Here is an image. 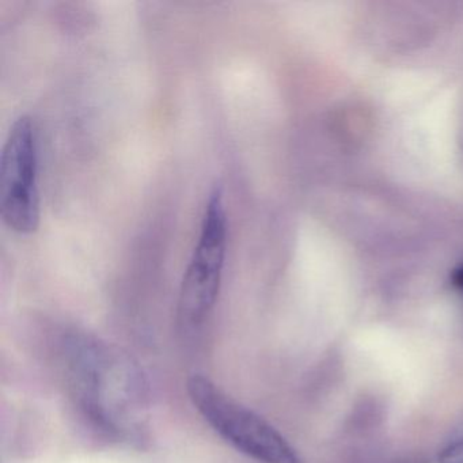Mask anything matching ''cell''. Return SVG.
Here are the masks:
<instances>
[{
  "label": "cell",
  "mask_w": 463,
  "mask_h": 463,
  "mask_svg": "<svg viewBox=\"0 0 463 463\" xmlns=\"http://www.w3.org/2000/svg\"><path fill=\"white\" fill-rule=\"evenodd\" d=\"M227 235L224 192L216 185L208 196L199 240L181 283L177 314L183 329H199L218 302L226 262Z\"/></svg>",
  "instance_id": "obj_3"
},
{
  "label": "cell",
  "mask_w": 463,
  "mask_h": 463,
  "mask_svg": "<svg viewBox=\"0 0 463 463\" xmlns=\"http://www.w3.org/2000/svg\"><path fill=\"white\" fill-rule=\"evenodd\" d=\"M72 405L102 438L142 447L147 441L150 392L137 362L118 346L82 330L59 341Z\"/></svg>",
  "instance_id": "obj_1"
},
{
  "label": "cell",
  "mask_w": 463,
  "mask_h": 463,
  "mask_svg": "<svg viewBox=\"0 0 463 463\" xmlns=\"http://www.w3.org/2000/svg\"><path fill=\"white\" fill-rule=\"evenodd\" d=\"M439 463H463V438L452 441L441 449Z\"/></svg>",
  "instance_id": "obj_5"
},
{
  "label": "cell",
  "mask_w": 463,
  "mask_h": 463,
  "mask_svg": "<svg viewBox=\"0 0 463 463\" xmlns=\"http://www.w3.org/2000/svg\"><path fill=\"white\" fill-rule=\"evenodd\" d=\"M189 398L208 425L246 457L260 463H303L297 449L267 420L230 397L205 376L186 383Z\"/></svg>",
  "instance_id": "obj_2"
},
{
  "label": "cell",
  "mask_w": 463,
  "mask_h": 463,
  "mask_svg": "<svg viewBox=\"0 0 463 463\" xmlns=\"http://www.w3.org/2000/svg\"><path fill=\"white\" fill-rule=\"evenodd\" d=\"M39 154L36 127L20 116L10 128L0 159V215L18 234H33L40 226Z\"/></svg>",
  "instance_id": "obj_4"
}]
</instances>
